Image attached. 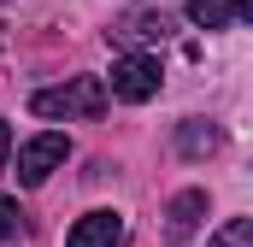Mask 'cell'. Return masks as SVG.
Returning a JSON list of instances; mask_svg holds the SVG:
<instances>
[{"label": "cell", "instance_id": "6da1fadb", "mask_svg": "<svg viewBox=\"0 0 253 247\" xmlns=\"http://www.w3.org/2000/svg\"><path fill=\"white\" fill-rule=\"evenodd\" d=\"M106 82L100 77H71V82H59V88H36L30 94V112L36 118H100L106 112Z\"/></svg>", "mask_w": 253, "mask_h": 247}, {"label": "cell", "instance_id": "7a4b0ae2", "mask_svg": "<svg viewBox=\"0 0 253 247\" xmlns=\"http://www.w3.org/2000/svg\"><path fill=\"white\" fill-rule=\"evenodd\" d=\"M100 82H106L112 100H124V106H147V100L159 94L165 71H159V53H124V59H112V77H100Z\"/></svg>", "mask_w": 253, "mask_h": 247}, {"label": "cell", "instance_id": "3957f363", "mask_svg": "<svg viewBox=\"0 0 253 247\" xmlns=\"http://www.w3.org/2000/svg\"><path fill=\"white\" fill-rule=\"evenodd\" d=\"M65 159H71V141H65L59 129H42V135H30L24 147H18V183L24 188H42L53 171H59Z\"/></svg>", "mask_w": 253, "mask_h": 247}, {"label": "cell", "instance_id": "277c9868", "mask_svg": "<svg viewBox=\"0 0 253 247\" xmlns=\"http://www.w3.org/2000/svg\"><path fill=\"white\" fill-rule=\"evenodd\" d=\"M200 218H206V188H183V194H171V206H165V242H171V247L194 242Z\"/></svg>", "mask_w": 253, "mask_h": 247}, {"label": "cell", "instance_id": "5b68a950", "mask_svg": "<svg viewBox=\"0 0 253 247\" xmlns=\"http://www.w3.org/2000/svg\"><path fill=\"white\" fill-rule=\"evenodd\" d=\"M65 247H124V218L118 212H88L71 224Z\"/></svg>", "mask_w": 253, "mask_h": 247}, {"label": "cell", "instance_id": "8992f818", "mask_svg": "<svg viewBox=\"0 0 253 247\" xmlns=\"http://www.w3.org/2000/svg\"><path fill=\"white\" fill-rule=\"evenodd\" d=\"M165 30H171V24H165L159 12H135V18H124V24H112L106 36H112L118 47H129V53H147V47L165 41Z\"/></svg>", "mask_w": 253, "mask_h": 247}, {"label": "cell", "instance_id": "52a82bcc", "mask_svg": "<svg viewBox=\"0 0 253 247\" xmlns=\"http://www.w3.org/2000/svg\"><path fill=\"white\" fill-rule=\"evenodd\" d=\"M248 18H253L248 0H189V24H200V30H236Z\"/></svg>", "mask_w": 253, "mask_h": 247}, {"label": "cell", "instance_id": "ba28073f", "mask_svg": "<svg viewBox=\"0 0 253 247\" xmlns=\"http://www.w3.org/2000/svg\"><path fill=\"white\" fill-rule=\"evenodd\" d=\"M218 147H224V129L206 124V118H189L177 129V153H183V159H212Z\"/></svg>", "mask_w": 253, "mask_h": 247}, {"label": "cell", "instance_id": "9c48e42d", "mask_svg": "<svg viewBox=\"0 0 253 247\" xmlns=\"http://www.w3.org/2000/svg\"><path fill=\"white\" fill-rule=\"evenodd\" d=\"M206 247H253V218H230Z\"/></svg>", "mask_w": 253, "mask_h": 247}, {"label": "cell", "instance_id": "30bf717a", "mask_svg": "<svg viewBox=\"0 0 253 247\" xmlns=\"http://www.w3.org/2000/svg\"><path fill=\"white\" fill-rule=\"evenodd\" d=\"M18 224H24L18 200H6V194H0V242H12V236H18Z\"/></svg>", "mask_w": 253, "mask_h": 247}, {"label": "cell", "instance_id": "8fae6325", "mask_svg": "<svg viewBox=\"0 0 253 247\" xmlns=\"http://www.w3.org/2000/svg\"><path fill=\"white\" fill-rule=\"evenodd\" d=\"M6 159H12V129L0 124V171H6Z\"/></svg>", "mask_w": 253, "mask_h": 247}, {"label": "cell", "instance_id": "7c38bea8", "mask_svg": "<svg viewBox=\"0 0 253 247\" xmlns=\"http://www.w3.org/2000/svg\"><path fill=\"white\" fill-rule=\"evenodd\" d=\"M0 6H6V0H0Z\"/></svg>", "mask_w": 253, "mask_h": 247}]
</instances>
